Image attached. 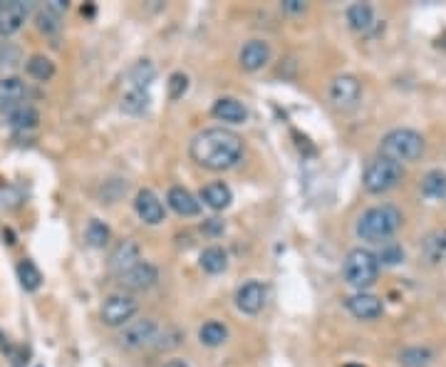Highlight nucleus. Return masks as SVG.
Instances as JSON below:
<instances>
[{"instance_id": "393cba45", "label": "nucleus", "mask_w": 446, "mask_h": 367, "mask_svg": "<svg viewBox=\"0 0 446 367\" xmlns=\"http://www.w3.org/2000/svg\"><path fill=\"white\" fill-rule=\"evenodd\" d=\"M147 110H149V92H144V89H127L122 94V112H127L131 117H139Z\"/></svg>"}, {"instance_id": "2f4dec72", "label": "nucleus", "mask_w": 446, "mask_h": 367, "mask_svg": "<svg viewBox=\"0 0 446 367\" xmlns=\"http://www.w3.org/2000/svg\"><path fill=\"white\" fill-rule=\"evenodd\" d=\"M22 62V50L13 43L0 45V70H13Z\"/></svg>"}, {"instance_id": "2eb2a0df", "label": "nucleus", "mask_w": 446, "mask_h": 367, "mask_svg": "<svg viewBox=\"0 0 446 367\" xmlns=\"http://www.w3.org/2000/svg\"><path fill=\"white\" fill-rule=\"evenodd\" d=\"M134 208H136V216H139L144 224L157 226L164 221V203L159 201L157 194L149 192V189H142V192L136 194Z\"/></svg>"}, {"instance_id": "c756f323", "label": "nucleus", "mask_w": 446, "mask_h": 367, "mask_svg": "<svg viewBox=\"0 0 446 367\" xmlns=\"http://www.w3.org/2000/svg\"><path fill=\"white\" fill-rule=\"evenodd\" d=\"M424 256L429 258L431 264H436V261L446 258V229H441V231H436V233L426 236Z\"/></svg>"}, {"instance_id": "4c0bfd02", "label": "nucleus", "mask_w": 446, "mask_h": 367, "mask_svg": "<svg viewBox=\"0 0 446 367\" xmlns=\"http://www.w3.org/2000/svg\"><path fill=\"white\" fill-rule=\"evenodd\" d=\"M345 367H362V365H345Z\"/></svg>"}, {"instance_id": "f257e3e1", "label": "nucleus", "mask_w": 446, "mask_h": 367, "mask_svg": "<svg viewBox=\"0 0 446 367\" xmlns=\"http://www.w3.org/2000/svg\"><path fill=\"white\" fill-rule=\"evenodd\" d=\"M191 159L211 171L233 169L243 157V139L223 127H208L191 139Z\"/></svg>"}, {"instance_id": "20e7f679", "label": "nucleus", "mask_w": 446, "mask_h": 367, "mask_svg": "<svg viewBox=\"0 0 446 367\" xmlns=\"http://www.w3.org/2000/svg\"><path fill=\"white\" fill-rule=\"evenodd\" d=\"M343 275L352 288H357L359 293L377 283L380 278V261H377V253L367 251V248H352V251L345 256L343 264Z\"/></svg>"}, {"instance_id": "f3484780", "label": "nucleus", "mask_w": 446, "mask_h": 367, "mask_svg": "<svg viewBox=\"0 0 446 367\" xmlns=\"http://www.w3.org/2000/svg\"><path fill=\"white\" fill-rule=\"evenodd\" d=\"M166 203L179 216H199V211H201V201L184 187H171L166 194Z\"/></svg>"}, {"instance_id": "9b49d317", "label": "nucleus", "mask_w": 446, "mask_h": 367, "mask_svg": "<svg viewBox=\"0 0 446 367\" xmlns=\"http://www.w3.org/2000/svg\"><path fill=\"white\" fill-rule=\"evenodd\" d=\"M345 305H347V310L359 320H375V318H380L382 310H384L380 298L372 296V293H365V291L350 296L347 301H345Z\"/></svg>"}, {"instance_id": "0eeeda50", "label": "nucleus", "mask_w": 446, "mask_h": 367, "mask_svg": "<svg viewBox=\"0 0 446 367\" xmlns=\"http://www.w3.org/2000/svg\"><path fill=\"white\" fill-rule=\"evenodd\" d=\"M159 335V325L154 323L152 318H142V320H129L122 330V345L124 347H144V345H154Z\"/></svg>"}, {"instance_id": "4468645a", "label": "nucleus", "mask_w": 446, "mask_h": 367, "mask_svg": "<svg viewBox=\"0 0 446 367\" xmlns=\"http://www.w3.org/2000/svg\"><path fill=\"white\" fill-rule=\"evenodd\" d=\"M122 285L124 288H129V291H149V288H154L159 280V271L154 268L152 264H136L131 271H127L124 275H120Z\"/></svg>"}, {"instance_id": "c9c22d12", "label": "nucleus", "mask_w": 446, "mask_h": 367, "mask_svg": "<svg viewBox=\"0 0 446 367\" xmlns=\"http://www.w3.org/2000/svg\"><path fill=\"white\" fill-rule=\"evenodd\" d=\"M280 8H283L285 13H305V3L303 0H283V3H280Z\"/></svg>"}, {"instance_id": "a211bd4d", "label": "nucleus", "mask_w": 446, "mask_h": 367, "mask_svg": "<svg viewBox=\"0 0 446 367\" xmlns=\"http://www.w3.org/2000/svg\"><path fill=\"white\" fill-rule=\"evenodd\" d=\"M213 117L221 122H229V124H243L248 120V110H245V104L236 97H221L216 99L213 104Z\"/></svg>"}, {"instance_id": "7c9ffc66", "label": "nucleus", "mask_w": 446, "mask_h": 367, "mask_svg": "<svg viewBox=\"0 0 446 367\" xmlns=\"http://www.w3.org/2000/svg\"><path fill=\"white\" fill-rule=\"evenodd\" d=\"M85 236H87V243L92 248H104L109 243V229L107 224H102V221L92 219L87 224V231H85Z\"/></svg>"}, {"instance_id": "b1692460", "label": "nucleus", "mask_w": 446, "mask_h": 367, "mask_svg": "<svg viewBox=\"0 0 446 367\" xmlns=\"http://www.w3.org/2000/svg\"><path fill=\"white\" fill-rule=\"evenodd\" d=\"M17 278H20V285L27 293H35L43 285V273H40V268L30 258H22L20 264H17Z\"/></svg>"}, {"instance_id": "c85d7f7f", "label": "nucleus", "mask_w": 446, "mask_h": 367, "mask_svg": "<svg viewBox=\"0 0 446 367\" xmlns=\"http://www.w3.org/2000/svg\"><path fill=\"white\" fill-rule=\"evenodd\" d=\"M422 194L429 199H446V171H426V176L422 179Z\"/></svg>"}, {"instance_id": "9d476101", "label": "nucleus", "mask_w": 446, "mask_h": 367, "mask_svg": "<svg viewBox=\"0 0 446 367\" xmlns=\"http://www.w3.org/2000/svg\"><path fill=\"white\" fill-rule=\"evenodd\" d=\"M27 20V6L20 0H10V3H3L0 0V35L3 38H10L17 30L25 25Z\"/></svg>"}, {"instance_id": "72a5a7b5", "label": "nucleus", "mask_w": 446, "mask_h": 367, "mask_svg": "<svg viewBox=\"0 0 446 367\" xmlns=\"http://www.w3.org/2000/svg\"><path fill=\"white\" fill-rule=\"evenodd\" d=\"M377 261L384 266H397L404 261V248L399 246V243L394 241H387L384 246H382V251L377 253Z\"/></svg>"}, {"instance_id": "423d86ee", "label": "nucleus", "mask_w": 446, "mask_h": 367, "mask_svg": "<svg viewBox=\"0 0 446 367\" xmlns=\"http://www.w3.org/2000/svg\"><path fill=\"white\" fill-rule=\"evenodd\" d=\"M136 310H139V303L131 293H112V296L104 298L99 318L109 328H122L134 318Z\"/></svg>"}, {"instance_id": "412c9836", "label": "nucleus", "mask_w": 446, "mask_h": 367, "mask_svg": "<svg viewBox=\"0 0 446 367\" xmlns=\"http://www.w3.org/2000/svg\"><path fill=\"white\" fill-rule=\"evenodd\" d=\"M6 120H8V124H10L13 129H17V132H25V129H35V127L40 124V112L35 110L33 104H22V107H17V110L8 112Z\"/></svg>"}, {"instance_id": "f704fd0d", "label": "nucleus", "mask_w": 446, "mask_h": 367, "mask_svg": "<svg viewBox=\"0 0 446 367\" xmlns=\"http://www.w3.org/2000/svg\"><path fill=\"white\" fill-rule=\"evenodd\" d=\"M166 89H169L171 102H176V99L184 97L186 89H189V77H186L184 72H174V75L169 77V82H166Z\"/></svg>"}, {"instance_id": "f8f14e48", "label": "nucleus", "mask_w": 446, "mask_h": 367, "mask_svg": "<svg viewBox=\"0 0 446 367\" xmlns=\"http://www.w3.org/2000/svg\"><path fill=\"white\" fill-rule=\"evenodd\" d=\"M268 60H271V45H268L266 40H248L238 52L240 67L248 72L261 70Z\"/></svg>"}, {"instance_id": "39448f33", "label": "nucleus", "mask_w": 446, "mask_h": 367, "mask_svg": "<svg viewBox=\"0 0 446 367\" xmlns=\"http://www.w3.org/2000/svg\"><path fill=\"white\" fill-rule=\"evenodd\" d=\"M404 171L402 164H394V161L384 159V157H377L367 164L365 176H362V184L370 194H387L392 192L397 187L399 181H402Z\"/></svg>"}, {"instance_id": "f03ea898", "label": "nucleus", "mask_w": 446, "mask_h": 367, "mask_svg": "<svg viewBox=\"0 0 446 367\" xmlns=\"http://www.w3.org/2000/svg\"><path fill=\"white\" fill-rule=\"evenodd\" d=\"M402 226V211L392 203H382V206L367 208L357 221V236L362 241L382 243L389 241Z\"/></svg>"}, {"instance_id": "cd10ccee", "label": "nucleus", "mask_w": 446, "mask_h": 367, "mask_svg": "<svg viewBox=\"0 0 446 367\" xmlns=\"http://www.w3.org/2000/svg\"><path fill=\"white\" fill-rule=\"evenodd\" d=\"M199 340L208 347H218L229 340V328L223 323H218V320H208V323H203L201 330H199Z\"/></svg>"}, {"instance_id": "aec40b11", "label": "nucleus", "mask_w": 446, "mask_h": 367, "mask_svg": "<svg viewBox=\"0 0 446 367\" xmlns=\"http://www.w3.org/2000/svg\"><path fill=\"white\" fill-rule=\"evenodd\" d=\"M201 199L208 208L213 211H223V208H229L231 201H233V192L229 189V184H223V181H213V184H206L201 189Z\"/></svg>"}, {"instance_id": "4be33fe9", "label": "nucleus", "mask_w": 446, "mask_h": 367, "mask_svg": "<svg viewBox=\"0 0 446 367\" xmlns=\"http://www.w3.org/2000/svg\"><path fill=\"white\" fill-rule=\"evenodd\" d=\"M347 22L352 30L365 33V30L372 28V22H375V10H372L370 3H352V6L347 8Z\"/></svg>"}, {"instance_id": "6e6552de", "label": "nucleus", "mask_w": 446, "mask_h": 367, "mask_svg": "<svg viewBox=\"0 0 446 367\" xmlns=\"http://www.w3.org/2000/svg\"><path fill=\"white\" fill-rule=\"evenodd\" d=\"M362 94V85L354 75H340L332 80L330 85V99L335 107L340 110H347V107H354Z\"/></svg>"}, {"instance_id": "473e14b6", "label": "nucleus", "mask_w": 446, "mask_h": 367, "mask_svg": "<svg viewBox=\"0 0 446 367\" xmlns=\"http://www.w3.org/2000/svg\"><path fill=\"white\" fill-rule=\"evenodd\" d=\"M35 20H38V30H40V33H45V35H57V33H60V28H62L60 15H57V13H52L50 8L40 10Z\"/></svg>"}, {"instance_id": "e433bc0d", "label": "nucleus", "mask_w": 446, "mask_h": 367, "mask_svg": "<svg viewBox=\"0 0 446 367\" xmlns=\"http://www.w3.org/2000/svg\"><path fill=\"white\" fill-rule=\"evenodd\" d=\"M164 367H189V365H186L184 360H169Z\"/></svg>"}, {"instance_id": "6ab92c4d", "label": "nucleus", "mask_w": 446, "mask_h": 367, "mask_svg": "<svg viewBox=\"0 0 446 367\" xmlns=\"http://www.w3.org/2000/svg\"><path fill=\"white\" fill-rule=\"evenodd\" d=\"M154 80H157V67L149 60H139L127 72V89H144L147 92Z\"/></svg>"}, {"instance_id": "1a4fd4ad", "label": "nucleus", "mask_w": 446, "mask_h": 367, "mask_svg": "<svg viewBox=\"0 0 446 367\" xmlns=\"http://www.w3.org/2000/svg\"><path fill=\"white\" fill-rule=\"evenodd\" d=\"M266 301H268V288L263 283H258V280H248V283H243L238 291H236V305H238V310L245 312V315L261 312L263 308H266Z\"/></svg>"}, {"instance_id": "ddd939ff", "label": "nucleus", "mask_w": 446, "mask_h": 367, "mask_svg": "<svg viewBox=\"0 0 446 367\" xmlns=\"http://www.w3.org/2000/svg\"><path fill=\"white\" fill-rule=\"evenodd\" d=\"M25 97H27V89L22 80H17V77H3V80H0V112L8 115V112L22 107Z\"/></svg>"}, {"instance_id": "5701e85b", "label": "nucleus", "mask_w": 446, "mask_h": 367, "mask_svg": "<svg viewBox=\"0 0 446 367\" xmlns=\"http://www.w3.org/2000/svg\"><path fill=\"white\" fill-rule=\"evenodd\" d=\"M201 268L206 271V273L216 275V273H223V271L229 268V253L223 251L221 246H208L201 251Z\"/></svg>"}, {"instance_id": "a878e982", "label": "nucleus", "mask_w": 446, "mask_h": 367, "mask_svg": "<svg viewBox=\"0 0 446 367\" xmlns=\"http://www.w3.org/2000/svg\"><path fill=\"white\" fill-rule=\"evenodd\" d=\"M25 70L27 75L33 77V80H38V82H48V80L55 77V62L45 55H33V57H27Z\"/></svg>"}, {"instance_id": "bb28decb", "label": "nucleus", "mask_w": 446, "mask_h": 367, "mask_svg": "<svg viewBox=\"0 0 446 367\" xmlns=\"http://www.w3.org/2000/svg\"><path fill=\"white\" fill-rule=\"evenodd\" d=\"M431 362H434V352L429 350V347H404L402 352H399V365L402 367H429Z\"/></svg>"}, {"instance_id": "7ed1b4c3", "label": "nucleus", "mask_w": 446, "mask_h": 367, "mask_svg": "<svg viewBox=\"0 0 446 367\" xmlns=\"http://www.w3.org/2000/svg\"><path fill=\"white\" fill-rule=\"evenodd\" d=\"M424 154V137L414 129H392L384 134L380 142V157L404 164V161H417Z\"/></svg>"}, {"instance_id": "dca6fc26", "label": "nucleus", "mask_w": 446, "mask_h": 367, "mask_svg": "<svg viewBox=\"0 0 446 367\" xmlns=\"http://www.w3.org/2000/svg\"><path fill=\"white\" fill-rule=\"evenodd\" d=\"M136 264H142V261H139V246H136L131 238L122 241L120 246L112 251V256H109V268L117 275H124L127 271H131Z\"/></svg>"}]
</instances>
